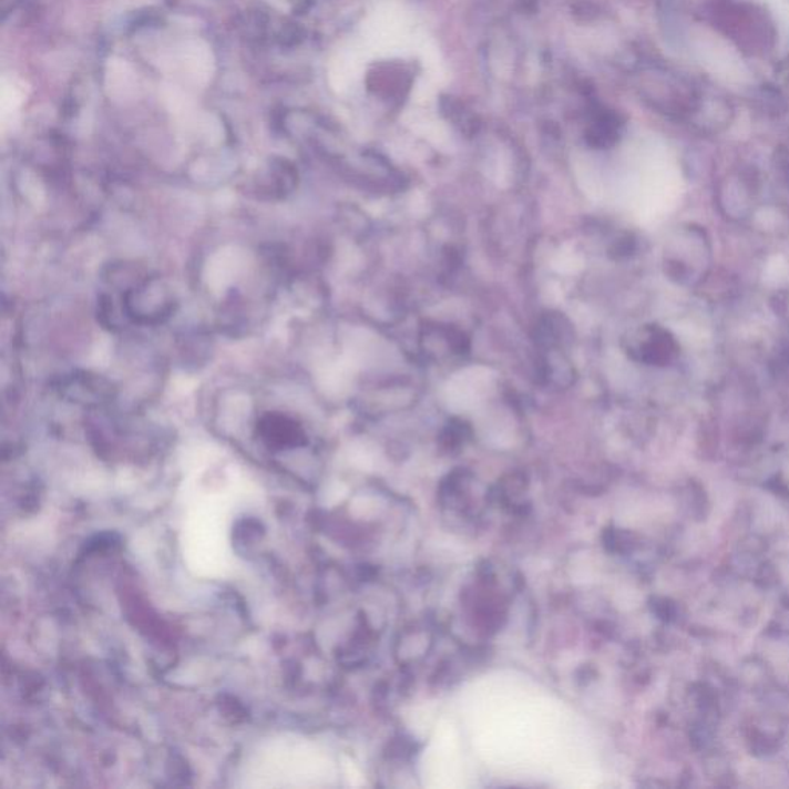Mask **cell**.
<instances>
[{
	"mask_svg": "<svg viewBox=\"0 0 789 789\" xmlns=\"http://www.w3.org/2000/svg\"><path fill=\"white\" fill-rule=\"evenodd\" d=\"M62 393L65 397L71 398V400H78L82 402H102L110 398V386L106 385L104 380H99V378L89 377H70L66 378L64 385H62Z\"/></svg>",
	"mask_w": 789,
	"mask_h": 789,
	"instance_id": "7a4b0ae2",
	"label": "cell"
},
{
	"mask_svg": "<svg viewBox=\"0 0 789 789\" xmlns=\"http://www.w3.org/2000/svg\"><path fill=\"white\" fill-rule=\"evenodd\" d=\"M259 429L266 440L271 443L294 444L298 443L303 437L301 429L289 417L279 416V413H268L264 417Z\"/></svg>",
	"mask_w": 789,
	"mask_h": 789,
	"instance_id": "3957f363",
	"label": "cell"
},
{
	"mask_svg": "<svg viewBox=\"0 0 789 789\" xmlns=\"http://www.w3.org/2000/svg\"><path fill=\"white\" fill-rule=\"evenodd\" d=\"M122 307L129 318L134 321L160 322L170 317L173 310V298L164 284L156 278H145L122 296Z\"/></svg>",
	"mask_w": 789,
	"mask_h": 789,
	"instance_id": "6da1fadb",
	"label": "cell"
}]
</instances>
